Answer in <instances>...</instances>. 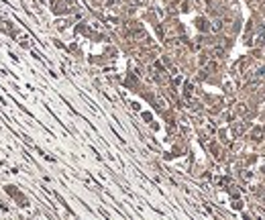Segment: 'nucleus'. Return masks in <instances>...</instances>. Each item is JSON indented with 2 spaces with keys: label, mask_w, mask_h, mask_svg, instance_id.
I'll use <instances>...</instances> for the list:
<instances>
[{
  "label": "nucleus",
  "mask_w": 265,
  "mask_h": 220,
  "mask_svg": "<svg viewBox=\"0 0 265 220\" xmlns=\"http://www.w3.org/2000/svg\"><path fill=\"white\" fill-rule=\"evenodd\" d=\"M257 43H259V45H263V43H265V31H261V33H259V37H257Z\"/></svg>",
  "instance_id": "f257e3e1"
}]
</instances>
